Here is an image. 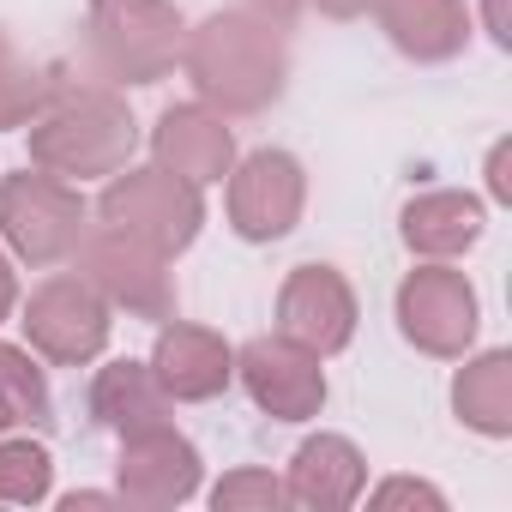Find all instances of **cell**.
Instances as JSON below:
<instances>
[{"label":"cell","mask_w":512,"mask_h":512,"mask_svg":"<svg viewBox=\"0 0 512 512\" xmlns=\"http://www.w3.org/2000/svg\"><path fill=\"white\" fill-rule=\"evenodd\" d=\"M49 452L31 446V440H0V500H13V506H37L49 494Z\"/></svg>","instance_id":"obj_22"},{"label":"cell","mask_w":512,"mask_h":512,"mask_svg":"<svg viewBox=\"0 0 512 512\" xmlns=\"http://www.w3.org/2000/svg\"><path fill=\"white\" fill-rule=\"evenodd\" d=\"M151 151L169 175L205 187V181H223L229 163H235V133L223 127V115L187 103V109H163L157 133H151Z\"/></svg>","instance_id":"obj_14"},{"label":"cell","mask_w":512,"mask_h":512,"mask_svg":"<svg viewBox=\"0 0 512 512\" xmlns=\"http://www.w3.org/2000/svg\"><path fill=\"white\" fill-rule=\"evenodd\" d=\"M91 55L109 79L157 85L181 55V13L169 0H91Z\"/></svg>","instance_id":"obj_4"},{"label":"cell","mask_w":512,"mask_h":512,"mask_svg":"<svg viewBox=\"0 0 512 512\" xmlns=\"http://www.w3.org/2000/svg\"><path fill=\"white\" fill-rule=\"evenodd\" d=\"M482 235V205L470 193H422L404 205V241L428 260H452Z\"/></svg>","instance_id":"obj_18"},{"label":"cell","mask_w":512,"mask_h":512,"mask_svg":"<svg viewBox=\"0 0 512 512\" xmlns=\"http://www.w3.org/2000/svg\"><path fill=\"white\" fill-rule=\"evenodd\" d=\"M0 410L13 416V428H49L55 422V404H49V386H43V368L13 350V344H0Z\"/></svg>","instance_id":"obj_21"},{"label":"cell","mask_w":512,"mask_h":512,"mask_svg":"<svg viewBox=\"0 0 512 512\" xmlns=\"http://www.w3.org/2000/svg\"><path fill=\"white\" fill-rule=\"evenodd\" d=\"M151 374H157V386H163L169 398H181V404H205V398H217V392L229 386L235 356H229V344H223L217 332H205V326H181V320H175V326L157 332Z\"/></svg>","instance_id":"obj_13"},{"label":"cell","mask_w":512,"mask_h":512,"mask_svg":"<svg viewBox=\"0 0 512 512\" xmlns=\"http://www.w3.org/2000/svg\"><path fill=\"white\" fill-rule=\"evenodd\" d=\"M25 332H31V350H43L61 368H79L109 344V302L79 272H61L31 296Z\"/></svg>","instance_id":"obj_7"},{"label":"cell","mask_w":512,"mask_h":512,"mask_svg":"<svg viewBox=\"0 0 512 512\" xmlns=\"http://www.w3.org/2000/svg\"><path fill=\"white\" fill-rule=\"evenodd\" d=\"M506 145H494V157H488V187H494V199H512V181H506Z\"/></svg>","instance_id":"obj_25"},{"label":"cell","mask_w":512,"mask_h":512,"mask_svg":"<svg viewBox=\"0 0 512 512\" xmlns=\"http://www.w3.org/2000/svg\"><path fill=\"white\" fill-rule=\"evenodd\" d=\"M446 506L440 500V488H428V482H410V476H398V482H386L380 494H374V506Z\"/></svg>","instance_id":"obj_24"},{"label":"cell","mask_w":512,"mask_h":512,"mask_svg":"<svg viewBox=\"0 0 512 512\" xmlns=\"http://www.w3.org/2000/svg\"><path fill=\"white\" fill-rule=\"evenodd\" d=\"M278 338L314 350V356H338L356 338V296L332 266H296L284 296H278Z\"/></svg>","instance_id":"obj_10"},{"label":"cell","mask_w":512,"mask_h":512,"mask_svg":"<svg viewBox=\"0 0 512 512\" xmlns=\"http://www.w3.org/2000/svg\"><path fill=\"white\" fill-rule=\"evenodd\" d=\"M380 25L410 61H446L464 49V0H380Z\"/></svg>","instance_id":"obj_16"},{"label":"cell","mask_w":512,"mask_h":512,"mask_svg":"<svg viewBox=\"0 0 512 512\" xmlns=\"http://www.w3.org/2000/svg\"><path fill=\"white\" fill-rule=\"evenodd\" d=\"M79 278L109 302V308H127L139 320H169L175 314V284L163 272V253H151L145 241L121 235V229H91L79 247Z\"/></svg>","instance_id":"obj_6"},{"label":"cell","mask_w":512,"mask_h":512,"mask_svg":"<svg viewBox=\"0 0 512 512\" xmlns=\"http://www.w3.org/2000/svg\"><path fill=\"white\" fill-rule=\"evenodd\" d=\"M211 506L217 512H272V506H284V482L272 470H235L211 488Z\"/></svg>","instance_id":"obj_23"},{"label":"cell","mask_w":512,"mask_h":512,"mask_svg":"<svg viewBox=\"0 0 512 512\" xmlns=\"http://www.w3.org/2000/svg\"><path fill=\"white\" fill-rule=\"evenodd\" d=\"M362 452L344 440V434H314L296 458H290V482H284V500L308 506V512H338L362 494Z\"/></svg>","instance_id":"obj_15"},{"label":"cell","mask_w":512,"mask_h":512,"mask_svg":"<svg viewBox=\"0 0 512 512\" xmlns=\"http://www.w3.org/2000/svg\"><path fill=\"white\" fill-rule=\"evenodd\" d=\"M398 326L428 356H464L476 338V290L452 266H422L398 290Z\"/></svg>","instance_id":"obj_8"},{"label":"cell","mask_w":512,"mask_h":512,"mask_svg":"<svg viewBox=\"0 0 512 512\" xmlns=\"http://www.w3.org/2000/svg\"><path fill=\"white\" fill-rule=\"evenodd\" d=\"M253 7H260V19H272V25H290L302 13V0H253Z\"/></svg>","instance_id":"obj_26"},{"label":"cell","mask_w":512,"mask_h":512,"mask_svg":"<svg viewBox=\"0 0 512 512\" xmlns=\"http://www.w3.org/2000/svg\"><path fill=\"white\" fill-rule=\"evenodd\" d=\"M13 302H19V284H13V266H7V253H0V320L13 314Z\"/></svg>","instance_id":"obj_28"},{"label":"cell","mask_w":512,"mask_h":512,"mask_svg":"<svg viewBox=\"0 0 512 512\" xmlns=\"http://www.w3.org/2000/svg\"><path fill=\"white\" fill-rule=\"evenodd\" d=\"M302 163L290 151H253L235 175H229V223L247 241H278L296 229L302 217Z\"/></svg>","instance_id":"obj_9"},{"label":"cell","mask_w":512,"mask_h":512,"mask_svg":"<svg viewBox=\"0 0 512 512\" xmlns=\"http://www.w3.org/2000/svg\"><path fill=\"white\" fill-rule=\"evenodd\" d=\"M7 428H13V416H7V410H0V434H7Z\"/></svg>","instance_id":"obj_30"},{"label":"cell","mask_w":512,"mask_h":512,"mask_svg":"<svg viewBox=\"0 0 512 512\" xmlns=\"http://www.w3.org/2000/svg\"><path fill=\"white\" fill-rule=\"evenodd\" d=\"M91 416H97L109 434H139V428L169 422V392L157 386L151 362H115V368H103L97 386H91Z\"/></svg>","instance_id":"obj_17"},{"label":"cell","mask_w":512,"mask_h":512,"mask_svg":"<svg viewBox=\"0 0 512 512\" xmlns=\"http://www.w3.org/2000/svg\"><path fill=\"white\" fill-rule=\"evenodd\" d=\"M241 380H247L253 404H260L266 416H278V422H308L326 404L320 356L290 344V338H253L241 350Z\"/></svg>","instance_id":"obj_11"},{"label":"cell","mask_w":512,"mask_h":512,"mask_svg":"<svg viewBox=\"0 0 512 512\" xmlns=\"http://www.w3.org/2000/svg\"><path fill=\"white\" fill-rule=\"evenodd\" d=\"M97 211H103L109 229L145 241L151 253H163V260H169V253H181L199 235V223H205L199 187L181 181V175H169L163 163L157 169H127V175L115 169V181L103 187Z\"/></svg>","instance_id":"obj_3"},{"label":"cell","mask_w":512,"mask_h":512,"mask_svg":"<svg viewBox=\"0 0 512 512\" xmlns=\"http://www.w3.org/2000/svg\"><path fill=\"white\" fill-rule=\"evenodd\" d=\"M133 157V115L115 91L55 85L43 115L31 121V163L49 175H115Z\"/></svg>","instance_id":"obj_2"},{"label":"cell","mask_w":512,"mask_h":512,"mask_svg":"<svg viewBox=\"0 0 512 512\" xmlns=\"http://www.w3.org/2000/svg\"><path fill=\"white\" fill-rule=\"evenodd\" d=\"M452 404H458V416L476 428V434H512V356H482V362H470L464 374H458V386H452Z\"/></svg>","instance_id":"obj_19"},{"label":"cell","mask_w":512,"mask_h":512,"mask_svg":"<svg viewBox=\"0 0 512 512\" xmlns=\"http://www.w3.org/2000/svg\"><path fill=\"white\" fill-rule=\"evenodd\" d=\"M368 7H380V0H320V13H332V19H362Z\"/></svg>","instance_id":"obj_27"},{"label":"cell","mask_w":512,"mask_h":512,"mask_svg":"<svg viewBox=\"0 0 512 512\" xmlns=\"http://www.w3.org/2000/svg\"><path fill=\"white\" fill-rule=\"evenodd\" d=\"M49 73L43 67H31L13 43H7V31H0V133H13V127H31L37 115H43V103H49Z\"/></svg>","instance_id":"obj_20"},{"label":"cell","mask_w":512,"mask_h":512,"mask_svg":"<svg viewBox=\"0 0 512 512\" xmlns=\"http://www.w3.org/2000/svg\"><path fill=\"white\" fill-rule=\"evenodd\" d=\"M0 235L19 260L31 266H61L67 253L85 241V199L49 169H25L0 181Z\"/></svg>","instance_id":"obj_5"},{"label":"cell","mask_w":512,"mask_h":512,"mask_svg":"<svg viewBox=\"0 0 512 512\" xmlns=\"http://www.w3.org/2000/svg\"><path fill=\"white\" fill-rule=\"evenodd\" d=\"M79 506H109V494H67V512H79Z\"/></svg>","instance_id":"obj_29"},{"label":"cell","mask_w":512,"mask_h":512,"mask_svg":"<svg viewBox=\"0 0 512 512\" xmlns=\"http://www.w3.org/2000/svg\"><path fill=\"white\" fill-rule=\"evenodd\" d=\"M199 488V452L169 422L121 434V500L133 506H181Z\"/></svg>","instance_id":"obj_12"},{"label":"cell","mask_w":512,"mask_h":512,"mask_svg":"<svg viewBox=\"0 0 512 512\" xmlns=\"http://www.w3.org/2000/svg\"><path fill=\"white\" fill-rule=\"evenodd\" d=\"M181 67H187L193 91L205 103H217L223 115H260L284 91L278 25L272 19H253V13H217V19H205L187 37Z\"/></svg>","instance_id":"obj_1"}]
</instances>
